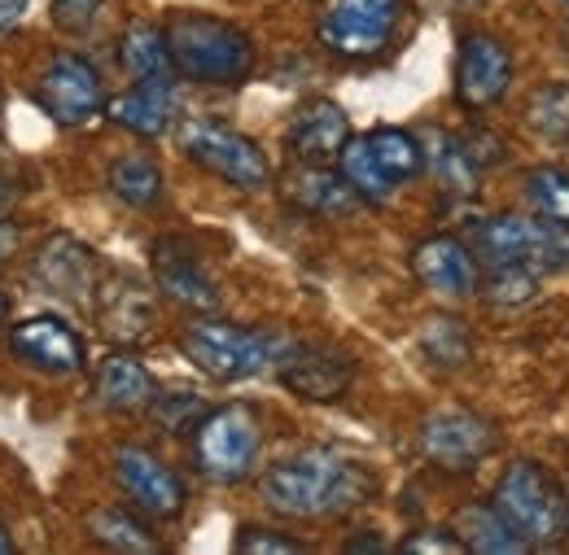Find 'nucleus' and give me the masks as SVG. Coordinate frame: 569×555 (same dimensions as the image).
<instances>
[{
  "label": "nucleus",
  "mask_w": 569,
  "mask_h": 555,
  "mask_svg": "<svg viewBox=\"0 0 569 555\" xmlns=\"http://www.w3.org/2000/svg\"><path fill=\"white\" fill-rule=\"evenodd\" d=\"M263 503L281 516L293 521H333L347 516L363 503H372L377 494V473L368 464H359L342 451L329 446H311L298 455L277 460L263 473Z\"/></svg>",
  "instance_id": "obj_1"
},
{
  "label": "nucleus",
  "mask_w": 569,
  "mask_h": 555,
  "mask_svg": "<svg viewBox=\"0 0 569 555\" xmlns=\"http://www.w3.org/2000/svg\"><path fill=\"white\" fill-rule=\"evenodd\" d=\"M167 49L176 74L189 83H211V88H232L241 79H250L254 70V44L241 27L198 13V9H180L167 18Z\"/></svg>",
  "instance_id": "obj_2"
},
{
  "label": "nucleus",
  "mask_w": 569,
  "mask_h": 555,
  "mask_svg": "<svg viewBox=\"0 0 569 555\" xmlns=\"http://www.w3.org/2000/svg\"><path fill=\"white\" fill-rule=\"evenodd\" d=\"M281 333H268V329H241V324H228V320H198L180 333V350L184 359L211 376V381H250L268 367H277L284 354Z\"/></svg>",
  "instance_id": "obj_3"
},
{
  "label": "nucleus",
  "mask_w": 569,
  "mask_h": 555,
  "mask_svg": "<svg viewBox=\"0 0 569 555\" xmlns=\"http://www.w3.org/2000/svg\"><path fill=\"white\" fill-rule=\"evenodd\" d=\"M491 503L499 507V516L526 538V547H552L561 543L569 529V498L561 482L535 464V460H517L503 468V477L496 482Z\"/></svg>",
  "instance_id": "obj_4"
},
{
  "label": "nucleus",
  "mask_w": 569,
  "mask_h": 555,
  "mask_svg": "<svg viewBox=\"0 0 569 555\" xmlns=\"http://www.w3.org/2000/svg\"><path fill=\"white\" fill-rule=\"evenodd\" d=\"M473 254L482 268H526L539 276L569 268V236L530 214H491L473 228Z\"/></svg>",
  "instance_id": "obj_5"
},
{
  "label": "nucleus",
  "mask_w": 569,
  "mask_h": 555,
  "mask_svg": "<svg viewBox=\"0 0 569 555\" xmlns=\"http://www.w3.org/2000/svg\"><path fill=\"white\" fill-rule=\"evenodd\" d=\"M259 446H263V420L250 403H223L193 424V464L219 486L250 477Z\"/></svg>",
  "instance_id": "obj_6"
},
{
  "label": "nucleus",
  "mask_w": 569,
  "mask_h": 555,
  "mask_svg": "<svg viewBox=\"0 0 569 555\" xmlns=\"http://www.w3.org/2000/svg\"><path fill=\"white\" fill-rule=\"evenodd\" d=\"M403 13H408V0H333L320 13L316 36L333 58L368 62L395 44Z\"/></svg>",
  "instance_id": "obj_7"
},
{
  "label": "nucleus",
  "mask_w": 569,
  "mask_h": 555,
  "mask_svg": "<svg viewBox=\"0 0 569 555\" xmlns=\"http://www.w3.org/2000/svg\"><path fill=\"white\" fill-rule=\"evenodd\" d=\"M180 149L189 162H198L202 171H211L214 180L241 189V193H259L272 184V162L268 153L250 137L211 123V119H189L180 128Z\"/></svg>",
  "instance_id": "obj_8"
},
{
  "label": "nucleus",
  "mask_w": 569,
  "mask_h": 555,
  "mask_svg": "<svg viewBox=\"0 0 569 555\" xmlns=\"http://www.w3.org/2000/svg\"><path fill=\"white\" fill-rule=\"evenodd\" d=\"M496 424L465 407H442L421 424V455L442 473H473L487 455H496Z\"/></svg>",
  "instance_id": "obj_9"
},
{
  "label": "nucleus",
  "mask_w": 569,
  "mask_h": 555,
  "mask_svg": "<svg viewBox=\"0 0 569 555\" xmlns=\"http://www.w3.org/2000/svg\"><path fill=\"white\" fill-rule=\"evenodd\" d=\"M36 101L40 110L62 123V128H83L92 123L101 110H106V88H101V74L88 58L79 53H58L44 74H40V88H36Z\"/></svg>",
  "instance_id": "obj_10"
},
{
  "label": "nucleus",
  "mask_w": 569,
  "mask_h": 555,
  "mask_svg": "<svg viewBox=\"0 0 569 555\" xmlns=\"http://www.w3.org/2000/svg\"><path fill=\"white\" fill-rule=\"evenodd\" d=\"M114 482L119 490L132 498V507L153 516V521H171L184 512L189 494H184V482L176 477L171 464H162L153 451L144 446H119L114 451Z\"/></svg>",
  "instance_id": "obj_11"
},
{
  "label": "nucleus",
  "mask_w": 569,
  "mask_h": 555,
  "mask_svg": "<svg viewBox=\"0 0 569 555\" xmlns=\"http://www.w3.org/2000/svg\"><path fill=\"white\" fill-rule=\"evenodd\" d=\"M512 83V53L508 44L487 36V31H469L460 36V53H456V101L469 110H487Z\"/></svg>",
  "instance_id": "obj_12"
},
{
  "label": "nucleus",
  "mask_w": 569,
  "mask_h": 555,
  "mask_svg": "<svg viewBox=\"0 0 569 555\" xmlns=\"http://www.w3.org/2000/svg\"><path fill=\"white\" fill-rule=\"evenodd\" d=\"M31 280L40 284V293H53V297H67V302H92L97 297V284H101V272H97V254L74 241L67 232L49 236L36 259H31Z\"/></svg>",
  "instance_id": "obj_13"
},
{
  "label": "nucleus",
  "mask_w": 569,
  "mask_h": 555,
  "mask_svg": "<svg viewBox=\"0 0 569 555\" xmlns=\"http://www.w3.org/2000/svg\"><path fill=\"white\" fill-rule=\"evenodd\" d=\"M277 376H281L284 390H293L298 398H311V403H329V398H342L351 390V376H356V363L351 354L333 346H284L281 363H277Z\"/></svg>",
  "instance_id": "obj_14"
},
{
  "label": "nucleus",
  "mask_w": 569,
  "mask_h": 555,
  "mask_svg": "<svg viewBox=\"0 0 569 555\" xmlns=\"http://www.w3.org/2000/svg\"><path fill=\"white\" fill-rule=\"evenodd\" d=\"M351 140V119L338 101L329 97H316L307 105L293 110L289 128H284V149L293 162H307V167H329L338 162V153L347 149Z\"/></svg>",
  "instance_id": "obj_15"
},
{
  "label": "nucleus",
  "mask_w": 569,
  "mask_h": 555,
  "mask_svg": "<svg viewBox=\"0 0 569 555\" xmlns=\"http://www.w3.org/2000/svg\"><path fill=\"white\" fill-rule=\"evenodd\" d=\"M9 354L22 359L27 367L36 372H49V376H71L83 367V337L74 333L71 324L53 320V315H31L22 324H13L9 333Z\"/></svg>",
  "instance_id": "obj_16"
},
{
  "label": "nucleus",
  "mask_w": 569,
  "mask_h": 555,
  "mask_svg": "<svg viewBox=\"0 0 569 555\" xmlns=\"http://www.w3.org/2000/svg\"><path fill=\"white\" fill-rule=\"evenodd\" d=\"M153 280H158V289H162L171 302H180V306H189V311H214V306H219V289H214L211 272H207L202 259H198L184 241H176V236L153 241Z\"/></svg>",
  "instance_id": "obj_17"
},
{
  "label": "nucleus",
  "mask_w": 569,
  "mask_h": 555,
  "mask_svg": "<svg viewBox=\"0 0 569 555\" xmlns=\"http://www.w3.org/2000/svg\"><path fill=\"white\" fill-rule=\"evenodd\" d=\"M412 272L429 293L469 297L478 293V254L460 236H429L412 250Z\"/></svg>",
  "instance_id": "obj_18"
},
{
  "label": "nucleus",
  "mask_w": 569,
  "mask_h": 555,
  "mask_svg": "<svg viewBox=\"0 0 569 555\" xmlns=\"http://www.w3.org/2000/svg\"><path fill=\"white\" fill-rule=\"evenodd\" d=\"M92 306H97L101 333L114 337V342H128V346H132V342H144L149 329H153V320H158V311H153V293L132 276L97 284Z\"/></svg>",
  "instance_id": "obj_19"
},
{
  "label": "nucleus",
  "mask_w": 569,
  "mask_h": 555,
  "mask_svg": "<svg viewBox=\"0 0 569 555\" xmlns=\"http://www.w3.org/2000/svg\"><path fill=\"white\" fill-rule=\"evenodd\" d=\"M106 114L137 137H162L176 119V79H137L128 92L106 101Z\"/></svg>",
  "instance_id": "obj_20"
},
{
  "label": "nucleus",
  "mask_w": 569,
  "mask_h": 555,
  "mask_svg": "<svg viewBox=\"0 0 569 555\" xmlns=\"http://www.w3.org/2000/svg\"><path fill=\"white\" fill-rule=\"evenodd\" d=\"M92 394L106 412H144L158 394L149 367H144L137 354L128 350H114L101 367H97V381H92Z\"/></svg>",
  "instance_id": "obj_21"
},
{
  "label": "nucleus",
  "mask_w": 569,
  "mask_h": 555,
  "mask_svg": "<svg viewBox=\"0 0 569 555\" xmlns=\"http://www.w3.org/2000/svg\"><path fill=\"white\" fill-rule=\"evenodd\" d=\"M284 193H289V202L298 210L320 214V219H342V214H351L359 206V193L347 184L342 171L307 167V162H298V171H289Z\"/></svg>",
  "instance_id": "obj_22"
},
{
  "label": "nucleus",
  "mask_w": 569,
  "mask_h": 555,
  "mask_svg": "<svg viewBox=\"0 0 569 555\" xmlns=\"http://www.w3.org/2000/svg\"><path fill=\"white\" fill-rule=\"evenodd\" d=\"M456 534L465 543V552H478V555H521L530 552L526 538L499 516L496 503H465L456 512Z\"/></svg>",
  "instance_id": "obj_23"
},
{
  "label": "nucleus",
  "mask_w": 569,
  "mask_h": 555,
  "mask_svg": "<svg viewBox=\"0 0 569 555\" xmlns=\"http://www.w3.org/2000/svg\"><path fill=\"white\" fill-rule=\"evenodd\" d=\"M363 144L377 162V171L399 189L408 180H417L426 171V144L403 132V128H377V132H363Z\"/></svg>",
  "instance_id": "obj_24"
},
{
  "label": "nucleus",
  "mask_w": 569,
  "mask_h": 555,
  "mask_svg": "<svg viewBox=\"0 0 569 555\" xmlns=\"http://www.w3.org/2000/svg\"><path fill=\"white\" fill-rule=\"evenodd\" d=\"M119 58L137 79H176V62L167 49V31L153 22H128L119 40Z\"/></svg>",
  "instance_id": "obj_25"
},
{
  "label": "nucleus",
  "mask_w": 569,
  "mask_h": 555,
  "mask_svg": "<svg viewBox=\"0 0 569 555\" xmlns=\"http://www.w3.org/2000/svg\"><path fill=\"white\" fill-rule=\"evenodd\" d=\"M88 534L101 547H110V552H128V555L158 552V538L149 534V525L137 521L132 512H123V507H97V512H88Z\"/></svg>",
  "instance_id": "obj_26"
},
{
  "label": "nucleus",
  "mask_w": 569,
  "mask_h": 555,
  "mask_svg": "<svg viewBox=\"0 0 569 555\" xmlns=\"http://www.w3.org/2000/svg\"><path fill=\"white\" fill-rule=\"evenodd\" d=\"M110 193L123 202V206H153L162 198V167L149 158V153H128L110 167Z\"/></svg>",
  "instance_id": "obj_27"
},
{
  "label": "nucleus",
  "mask_w": 569,
  "mask_h": 555,
  "mask_svg": "<svg viewBox=\"0 0 569 555\" xmlns=\"http://www.w3.org/2000/svg\"><path fill=\"white\" fill-rule=\"evenodd\" d=\"M426 167H433V175L451 193H473V184H478V162L469 158V149H465L460 137L433 132V144L426 149Z\"/></svg>",
  "instance_id": "obj_28"
},
{
  "label": "nucleus",
  "mask_w": 569,
  "mask_h": 555,
  "mask_svg": "<svg viewBox=\"0 0 569 555\" xmlns=\"http://www.w3.org/2000/svg\"><path fill=\"white\" fill-rule=\"evenodd\" d=\"M526 202L535 210V219L552 223L569 232V175L557 167H539L526 175Z\"/></svg>",
  "instance_id": "obj_29"
},
{
  "label": "nucleus",
  "mask_w": 569,
  "mask_h": 555,
  "mask_svg": "<svg viewBox=\"0 0 569 555\" xmlns=\"http://www.w3.org/2000/svg\"><path fill=\"white\" fill-rule=\"evenodd\" d=\"M526 123L543 140L569 144V83H543L526 101Z\"/></svg>",
  "instance_id": "obj_30"
},
{
  "label": "nucleus",
  "mask_w": 569,
  "mask_h": 555,
  "mask_svg": "<svg viewBox=\"0 0 569 555\" xmlns=\"http://www.w3.org/2000/svg\"><path fill=\"white\" fill-rule=\"evenodd\" d=\"M421 350H426L433 363L456 367V363L469 359V333L460 329V320H451V315H433V320L426 324V333H421Z\"/></svg>",
  "instance_id": "obj_31"
},
{
  "label": "nucleus",
  "mask_w": 569,
  "mask_h": 555,
  "mask_svg": "<svg viewBox=\"0 0 569 555\" xmlns=\"http://www.w3.org/2000/svg\"><path fill=\"white\" fill-rule=\"evenodd\" d=\"M487 272H491L487 276V297L496 306H521V302L535 297V284H539L535 272H526V268H487Z\"/></svg>",
  "instance_id": "obj_32"
},
{
  "label": "nucleus",
  "mask_w": 569,
  "mask_h": 555,
  "mask_svg": "<svg viewBox=\"0 0 569 555\" xmlns=\"http://www.w3.org/2000/svg\"><path fill=\"white\" fill-rule=\"evenodd\" d=\"M232 547L241 555H302L307 552L298 538H289L281 529H254V525H246Z\"/></svg>",
  "instance_id": "obj_33"
},
{
  "label": "nucleus",
  "mask_w": 569,
  "mask_h": 555,
  "mask_svg": "<svg viewBox=\"0 0 569 555\" xmlns=\"http://www.w3.org/2000/svg\"><path fill=\"white\" fill-rule=\"evenodd\" d=\"M149 412L158 416V424L167 428V433H180V428H189V420L198 424V398L193 394H184V390H176V394H153V403H149Z\"/></svg>",
  "instance_id": "obj_34"
},
{
  "label": "nucleus",
  "mask_w": 569,
  "mask_h": 555,
  "mask_svg": "<svg viewBox=\"0 0 569 555\" xmlns=\"http://www.w3.org/2000/svg\"><path fill=\"white\" fill-rule=\"evenodd\" d=\"M101 9H106V0H53V22L71 36H83L101 18Z\"/></svg>",
  "instance_id": "obj_35"
},
{
  "label": "nucleus",
  "mask_w": 569,
  "mask_h": 555,
  "mask_svg": "<svg viewBox=\"0 0 569 555\" xmlns=\"http://www.w3.org/2000/svg\"><path fill=\"white\" fill-rule=\"evenodd\" d=\"M403 552L412 555H465V543L456 529H421L403 543Z\"/></svg>",
  "instance_id": "obj_36"
},
{
  "label": "nucleus",
  "mask_w": 569,
  "mask_h": 555,
  "mask_svg": "<svg viewBox=\"0 0 569 555\" xmlns=\"http://www.w3.org/2000/svg\"><path fill=\"white\" fill-rule=\"evenodd\" d=\"M22 9H27V0H0V31H9L22 18Z\"/></svg>",
  "instance_id": "obj_37"
},
{
  "label": "nucleus",
  "mask_w": 569,
  "mask_h": 555,
  "mask_svg": "<svg viewBox=\"0 0 569 555\" xmlns=\"http://www.w3.org/2000/svg\"><path fill=\"white\" fill-rule=\"evenodd\" d=\"M13 250H18V228H13L9 219H0V263H4Z\"/></svg>",
  "instance_id": "obj_38"
},
{
  "label": "nucleus",
  "mask_w": 569,
  "mask_h": 555,
  "mask_svg": "<svg viewBox=\"0 0 569 555\" xmlns=\"http://www.w3.org/2000/svg\"><path fill=\"white\" fill-rule=\"evenodd\" d=\"M347 552H386V543L381 538H351Z\"/></svg>",
  "instance_id": "obj_39"
},
{
  "label": "nucleus",
  "mask_w": 569,
  "mask_h": 555,
  "mask_svg": "<svg viewBox=\"0 0 569 555\" xmlns=\"http://www.w3.org/2000/svg\"><path fill=\"white\" fill-rule=\"evenodd\" d=\"M13 198H18V189L9 184V175H0V214L13 206Z\"/></svg>",
  "instance_id": "obj_40"
},
{
  "label": "nucleus",
  "mask_w": 569,
  "mask_h": 555,
  "mask_svg": "<svg viewBox=\"0 0 569 555\" xmlns=\"http://www.w3.org/2000/svg\"><path fill=\"white\" fill-rule=\"evenodd\" d=\"M13 552V543H9V534H4V525H0V555Z\"/></svg>",
  "instance_id": "obj_41"
},
{
  "label": "nucleus",
  "mask_w": 569,
  "mask_h": 555,
  "mask_svg": "<svg viewBox=\"0 0 569 555\" xmlns=\"http://www.w3.org/2000/svg\"><path fill=\"white\" fill-rule=\"evenodd\" d=\"M4 315H9V297H4V289H0V324H4Z\"/></svg>",
  "instance_id": "obj_42"
},
{
  "label": "nucleus",
  "mask_w": 569,
  "mask_h": 555,
  "mask_svg": "<svg viewBox=\"0 0 569 555\" xmlns=\"http://www.w3.org/2000/svg\"><path fill=\"white\" fill-rule=\"evenodd\" d=\"M451 4H478V0H451Z\"/></svg>",
  "instance_id": "obj_43"
},
{
  "label": "nucleus",
  "mask_w": 569,
  "mask_h": 555,
  "mask_svg": "<svg viewBox=\"0 0 569 555\" xmlns=\"http://www.w3.org/2000/svg\"><path fill=\"white\" fill-rule=\"evenodd\" d=\"M561 4H566V13H569V0H561Z\"/></svg>",
  "instance_id": "obj_44"
}]
</instances>
